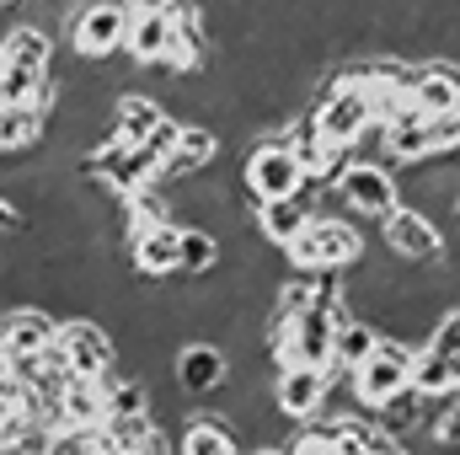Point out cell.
Returning a JSON list of instances; mask_svg holds the SVG:
<instances>
[{
	"label": "cell",
	"mask_w": 460,
	"mask_h": 455,
	"mask_svg": "<svg viewBox=\"0 0 460 455\" xmlns=\"http://www.w3.org/2000/svg\"><path fill=\"white\" fill-rule=\"evenodd\" d=\"M128 22H134V16H128L123 0H92V5H81V11L70 16L65 43H70L75 59L102 65V59L123 54V43H128Z\"/></svg>",
	"instance_id": "277c9868"
},
{
	"label": "cell",
	"mask_w": 460,
	"mask_h": 455,
	"mask_svg": "<svg viewBox=\"0 0 460 455\" xmlns=\"http://www.w3.org/2000/svg\"><path fill=\"white\" fill-rule=\"evenodd\" d=\"M166 103L161 97H150V92H118L113 103V134L118 139H128V145H150L155 139V129L166 123Z\"/></svg>",
	"instance_id": "2e32d148"
},
{
	"label": "cell",
	"mask_w": 460,
	"mask_h": 455,
	"mask_svg": "<svg viewBox=\"0 0 460 455\" xmlns=\"http://www.w3.org/2000/svg\"><path fill=\"white\" fill-rule=\"evenodd\" d=\"M0 70H32V76H49L54 70V54H59V43H54V32L49 27H32V22H16L5 38H0Z\"/></svg>",
	"instance_id": "9a60e30c"
},
{
	"label": "cell",
	"mask_w": 460,
	"mask_h": 455,
	"mask_svg": "<svg viewBox=\"0 0 460 455\" xmlns=\"http://www.w3.org/2000/svg\"><path fill=\"white\" fill-rule=\"evenodd\" d=\"M456 166H460V156H456Z\"/></svg>",
	"instance_id": "f546056e"
},
{
	"label": "cell",
	"mask_w": 460,
	"mask_h": 455,
	"mask_svg": "<svg viewBox=\"0 0 460 455\" xmlns=\"http://www.w3.org/2000/svg\"><path fill=\"white\" fill-rule=\"evenodd\" d=\"M407 108L423 118H456L460 113L456 59H407Z\"/></svg>",
	"instance_id": "52a82bcc"
},
{
	"label": "cell",
	"mask_w": 460,
	"mask_h": 455,
	"mask_svg": "<svg viewBox=\"0 0 460 455\" xmlns=\"http://www.w3.org/2000/svg\"><path fill=\"white\" fill-rule=\"evenodd\" d=\"M172 11H145V16H134L128 22V43H123V59L128 65H161L166 59V49H172Z\"/></svg>",
	"instance_id": "e0dca14e"
},
{
	"label": "cell",
	"mask_w": 460,
	"mask_h": 455,
	"mask_svg": "<svg viewBox=\"0 0 460 455\" xmlns=\"http://www.w3.org/2000/svg\"><path fill=\"white\" fill-rule=\"evenodd\" d=\"M128 268L139 279H150V284L182 273V226H161V230H150V236H139L128 246Z\"/></svg>",
	"instance_id": "5bb4252c"
},
{
	"label": "cell",
	"mask_w": 460,
	"mask_h": 455,
	"mask_svg": "<svg viewBox=\"0 0 460 455\" xmlns=\"http://www.w3.org/2000/svg\"><path fill=\"white\" fill-rule=\"evenodd\" d=\"M311 118H316L322 139H327V145H338V150H353V145L375 129V108H369V97H364V92H353V86H332V81H327L322 103L311 108Z\"/></svg>",
	"instance_id": "ba28073f"
},
{
	"label": "cell",
	"mask_w": 460,
	"mask_h": 455,
	"mask_svg": "<svg viewBox=\"0 0 460 455\" xmlns=\"http://www.w3.org/2000/svg\"><path fill=\"white\" fill-rule=\"evenodd\" d=\"M456 391H460V370H456Z\"/></svg>",
	"instance_id": "f1b7e54d"
},
{
	"label": "cell",
	"mask_w": 460,
	"mask_h": 455,
	"mask_svg": "<svg viewBox=\"0 0 460 455\" xmlns=\"http://www.w3.org/2000/svg\"><path fill=\"white\" fill-rule=\"evenodd\" d=\"M289 455H343L338 451V424H327V418L300 424L295 440H289Z\"/></svg>",
	"instance_id": "cb8c5ba5"
},
{
	"label": "cell",
	"mask_w": 460,
	"mask_h": 455,
	"mask_svg": "<svg viewBox=\"0 0 460 455\" xmlns=\"http://www.w3.org/2000/svg\"><path fill=\"white\" fill-rule=\"evenodd\" d=\"M380 241H385V252H391L396 263H407V268L445 263V230H439V220L423 215V210H412V204H402L396 215L380 220Z\"/></svg>",
	"instance_id": "8992f818"
},
{
	"label": "cell",
	"mask_w": 460,
	"mask_h": 455,
	"mask_svg": "<svg viewBox=\"0 0 460 455\" xmlns=\"http://www.w3.org/2000/svg\"><path fill=\"white\" fill-rule=\"evenodd\" d=\"M364 252L369 246H364L358 226H348L343 215H316L295 246H284V263L295 273H348L364 263Z\"/></svg>",
	"instance_id": "6da1fadb"
},
{
	"label": "cell",
	"mask_w": 460,
	"mask_h": 455,
	"mask_svg": "<svg viewBox=\"0 0 460 455\" xmlns=\"http://www.w3.org/2000/svg\"><path fill=\"white\" fill-rule=\"evenodd\" d=\"M177 455H246V451H241L230 418H220V413H193L182 424V434H177Z\"/></svg>",
	"instance_id": "ac0fdd59"
},
{
	"label": "cell",
	"mask_w": 460,
	"mask_h": 455,
	"mask_svg": "<svg viewBox=\"0 0 460 455\" xmlns=\"http://www.w3.org/2000/svg\"><path fill=\"white\" fill-rule=\"evenodd\" d=\"M54 343H59L70 375L97 380V375L118 370V343H113V333H108L97 317H70V322H59V338Z\"/></svg>",
	"instance_id": "9c48e42d"
},
{
	"label": "cell",
	"mask_w": 460,
	"mask_h": 455,
	"mask_svg": "<svg viewBox=\"0 0 460 455\" xmlns=\"http://www.w3.org/2000/svg\"><path fill=\"white\" fill-rule=\"evenodd\" d=\"M338 204H348L353 215H364V220H385V215H396L402 210V183H396V172H385L380 161H348L343 177L327 188Z\"/></svg>",
	"instance_id": "5b68a950"
},
{
	"label": "cell",
	"mask_w": 460,
	"mask_h": 455,
	"mask_svg": "<svg viewBox=\"0 0 460 455\" xmlns=\"http://www.w3.org/2000/svg\"><path fill=\"white\" fill-rule=\"evenodd\" d=\"M22 226H27V215H22V210H16V204L0 193V236H16Z\"/></svg>",
	"instance_id": "484cf974"
},
{
	"label": "cell",
	"mask_w": 460,
	"mask_h": 455,
	"mask_svg": "<svg viewBox=\"0 0 460 455\" xmlns=\"http://www.w3.org/2000/svg\"><path fill=\"white\" fill-rule=\"evenodd\" d=\"M327 397H332V380L322 370H279L273 375V407L289 424H316L327 413Z\"/></svg>",
	"instance_id": "8fae6325"
},
{
	"label": "cell",
	"mask_w": 460,
	"mask_h": 455,
	"mask_svg": "<svg viewBox=\"0 0 460 455\" xmlns=\"http://www.w3.org/2000/svg\"><path fill=\"white\" fill-rule=\"evenodd\" d=\"M241 188L252 193V204H273V199L305 193V172L279 134H257L246 145V161H241Z\"/></svg>",
	"instance_id": "7a4b0ae2"
},
{
	"label": "cell",
	"mask_w": 460,
	"mask_h": 455,
	"mask_svg": "<svg viewBox=\"0 0 460 455\" xmlns=\"http://www.w3.org/2000/svg\"><path fill=\"white\" fill-rule=\"evenodd\" d=\"M380 353V327L375 322H343L338 327V359H332V370H343V375H358L369 359Z\"/></svg>",
	"instance_id": "44dd1931"
},
{
	"label": "cell",
	"mask_w": 460,
	"mask_h": 455,
	"mask_svg": "<svg viewBox=\"0 0 460 455\" xmlns=\"http://www.w3.org/2000/svg\"><path fill=\"white\" fill-rule=\"evenodd\" d=\"M128 5V16H145V11H177L182 0H123Z\"/></svg>",
	"instance_id": "4316f807"
},
{
	"label": "cell",
	"mask_w": 460,
	"mask_h": 455,
	"mask_svg": "<svg viewBox=\"0 0 460 455\" xmlns=\"http://www.w3.org/2000/svg\"><path fill=\"white\" fill-rule=\"evenodd\" d=\"M226 268V246H220V236L204 226H182V273L188 279H209V273H220Z\"/></svg>",
	"instance_id": "7402d4cb"
},
{
	"label": "cell",
	"mask_w": 460,
	"mask_h": 455,
	"mask_svg": "<svg viewBox=\"0 0 460 455\" xmlns=\"http://www.w3.org/2000/svg\"><path fill=\"white\" fill-rule=\"evenodd\" d=\"M0 59H5V54H0Z\"/></svg>",
	"instance_id": "4dcf8cb0"
},
{
	"label": "cell",
	"mask_w": 460,
	"mask_h": 455,
	"mask_svg": "<svg viewBox=\"0 0 460 455\" xmlns=\"http://www.w3.org/2000/svg\"><path fill=\"white\" fill-rule=\"evenodd\" d=\"M412 338H380V353L353 375V407L358 413H380L385 402H396L402 391H412V364H418Z\"/></svg>",
	"instance_id": "3957f363"
},
{
	"label": "cell",
	"mask_w": 460,
	"mask_h": 455,
	"mask_svg": "<svg viewBox=\"0 0 460 455\" xmlns=\"http://www.w3.org/2000/svg\"><path fill=\"white\" fill-rule=\"evenodd\" d=\"M172 380L182 386V397H220L230 386V359L220 343L188 338L172 359Z\"/></svg>",
	"instance_id": "30bf717a"
},
{
	"label": "cell",
	"mask_w": 460,
	"mask_h": 455,
	"mask_svg": "<svg viewBox=\"0 0 460 455\" xmlns=\"http://www.w3.org/2000/svg\"><path fill=\"white\" fill-rule=\"evenodd\" d=\"M54 338H59V317H49V311H38V306H11V311L0 317V353H5V364L49 353Z\"/></svg>",
	"instance_id": "7c38bea8"
},
{
	"label": "cell",
	"mask_w": 460,
	"mask_h": 455,
	"mask_svg": "<svg viewBox=\"0 0 460 455\" xmlns=\"http://www.w3.org/2000/svg\"><path fill=\"white\" fill-rule=\"evenodd\" d=\"M316 220V193L305 188V193H295V199H273V204H252V230L268 241V246H295L305 226Z\"/></svg>",
	"instance_id": "4fadbf2b"
},
{
	"label": "cell",
	"mask_w": 460,
	"mask_h": 455,
	"mask_svg": "<svg viewBox=\"0 0 460 455\" xmlns=\"http://www.w3.org/2000/svg\"><path fill=\"white\" fill-rule=\"evenodd\" d=\"M102 407H108V418H150V380L108 370L102 375Z\"/></svg>",
	"instance_id": "ffe728a7"
},
{
	"label": "cell",
	"mask_w": 460,
	"mask_h": 455,
	"mask_svg": "<svg viewBox=\"0 0 460 455\" xmlns=\"http://www.w3.org/2000/svg\"><path fill=\"white\" fill-rule=\"evenodd\" d=\"M423 343H429L434 353H445V359H456L460 364V306H450V311L434 322V333H429Z\"/></svg>",
	"instance_id": "d4e9b609"
},
{
	"label": "cell",
	"mask_w": 460,
	"mask_h": 455,
	"mask_svg": "<svg viewBox=\"0 0 460 455\" xmlns=\"http://www.w3.org/2000/svg\"><path fill=\"white\" fill-rule=\"evenodd\" d=\"M246 455H289V445H257V451H246Z\"/></svg>",
	"instance_id": "83f0119b"
},
{
	"label": "cell",
	"mask_w": 460,
	"mask_h": 455,
	"mask_svg": "<svg viewBox=\"0 0 460 455\" xmlns=\"http://www.w3.org/2000/svg\"><path fill=\"white\" fill-rule=\"evenodd\" d=\"M108 407H102V375H70V386L59 391V429H102Z\"/></svg>",
	"instance_id": "d6986e66"
},
{
	"label": "cell",
	"mask_w": 460,
	"mask_h": 455,
	"mask_svg": "<svg viewBox=\"0 0 460 455\" xmlns=\"http://www.w3.org/2000/svg\"><path fill=\"white\" fill-rule=\"evenodd\" d=\"M456 359H445V353H434L429 343L418 348V364H412V391L418 397H429V402H445L450 391H456Z\"/></svg>",
	"instance_id": "603a6c76"
}]
</instances>
